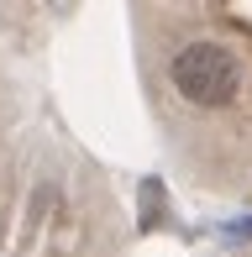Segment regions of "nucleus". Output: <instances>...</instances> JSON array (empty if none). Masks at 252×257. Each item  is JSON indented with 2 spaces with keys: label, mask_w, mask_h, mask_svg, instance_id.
Here are the masks:
<instances>
[{
  "label": "nucleus",
  "mask_w": 252,
  "mask_h": 257,
  "mask_svg": "<svg viewBox=\"0 0 252 257\" xmlns=\"http://www.w3.org/2000/svg\"><path fill=\"white\" fill-rule=\"evenodd\" d=\"M168 79H174V89H179L189 105L215 110V105H231V100H236L242 68H236V53L221 48V42H189V48L174 53Z\"/></svg>",
  "instance_id": "1"
}]
</instances>
